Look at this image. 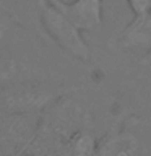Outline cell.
<instances>
[{
  "instance_id": "cell-5",
  "label": "cell",
  "mask_w": 151,
  "mask_h": 156,
  "mask_svg": "<svg viewBox=\"0 0 151 156\" xmlns=\"http://www.w3.org/2000/svg\"><path fill=\"white\" fill-rule=\"evenodd\" d=\"M70 156H96L97 141L90 130H76L67 143Z\"/></svg>"
},
{
  "instance_id": "cell-3",
  "label": "cell",
  "mask_w": 151,
  "mask_h": 156,
  "mask_svg": "<svg viewBox=\"0 0 151 156\" xmlns=\"http://www.w3.org/2000/svg\"><path fill=\"white\" fill-rule=\"evenodd\" d=\"M81 33L99 31L104 23L102 0H49Z\"/></svg>"
},
{
  "instance_id": "cell-4",
  "label": "cell",
  "mask_w": 151,
  "mask_h": 156,
  "mask_svg": "<svg viewBox=\"0 0 151 156\" xmlns=\"http://www.w3.org/2000/svg\"><path fill=\"white\" fill-rule=\"evenodd\" d=\"M115 47L130 55L151 54V15L133 16L115 36Z\"/></svg>"
},
{
  "instance_id": "cell-2",
  "label": "cell",
  "mask_w": 151,
  "mask_h": 156,
  "mask_svg": "<svg viewBox=\"0 0 151 156\" xmlns=\"http://www.w3.org/2000/svg\"><path fill=\"white\" fill-rule=\"evenodd\" d=\"M51 81H16L0 86V96L10 109H36L46 106L57 94Z\"/></svg>"
},
{
  "instance_id": "cell-1",
  "label": "cell",
  "mask_w": 151,
  "mask_h": 156,
  "mask_svg": "<svg viewBox=\"0 0 151 156\" xmlns=\"http://www.w3.org/2000/svg\"><path fill=\"white\" fill-rule=\"evenodd\" d=\"M36 10L37 20L46 36L52 39V42L63 54L90 65L93 62V47L85 41L80 29L73 26V23L68 21L60 10H57L49 0H36Z\"/></svg>"
},
{
  "instance_id": "cell-7",
  "label": "cell",
  "mask_w": 151,
  "mask_h": 156,
  "mask_svg": "<svg viewBox=\"0 0 151 156\" xmlns=\"http://www.w3.org/2000/svg\"><path fill=\"white\" fill-rule=\"evenodd\" d=\"M127 5L135 18L151 15V0H127Z\"/></svg>"
},
{
  "instance_id": "cell-6",
  "label": "cell",
  "mask_w": 151,
  "mask_h": 156,
  "mask_svg": "<svg viewBox=\"0 0 151 156\" xmlns=\"http://www.w3.org/2000/svg\"><path fill=\"white\" fill-rule=\"evenodd\" d=\"M19 24L21 23H19L16 15L7 8L0 7V54L3 52V49L12 41L13 34L16 33Z\"/></svg>"
},
{
  "instance_id": "cell-8",
  "label": "cell",
  "mask_w": 151,
  "mask_h": 156,
  "mask_svg": "<svg viewBox=\"0 0 151 156\" xmlns=\"http://www.w3.org/2000/svg\"><path fill=\"white\" fill-rule=\"evenodd\" d=\"M41 156H57V154H54V153H49V151H47V153H42Z\"/></svg>"
}]
</instances>
